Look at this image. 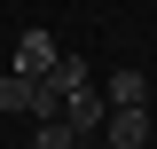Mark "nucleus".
<instances>
[{
    "label": "nucleus",
    "mask_w": 157,
    "mask_h": 149,
    "mask_svg": "<svg viewBox=\"0 0 157 149\" xmlns=\"http://www.w3.org/2000/svg\"><path fill=\"white\" fill-rule=\"evenodd\" d=\"M149 149H157V141H149Z\"/></svg>",
    "instance_id": "nucleus-7"
},
{
    "label": "nucleus",
    "mask_w": 157,
    "mask_h": 149,
    "mask_svg": "<svg viewBox=\"0 0 157 149\" xmlns=\"http://www.w3.org/2000/svg\"><path fill=\"white\" fill-rule=\"evenodd\" d=\"M149 102V78L141 71H110V110H141Z\"/></svg>",
    "instance_id": "nucleus-6"
},
{
    "label": "nucleus",
    "mask_w": 157,
    "mask_h": 149,
    "mask_svg": "<svg viewBox=\"0 0 157 149\" xmlns=\"http://www.w3.org/2000/svg\"><path fill=\"white\" fill-rule=\"evenodd\" d=\"M55 55H63V47H55L47 32H24V39H16V71H24V78H47Z\"/></svg>",
    "instance_id": "nucleus-2"
},
{
    "label": "nucleus",
    "mask_w": 157,
    "mask_h": 149,
    "mask_svg": "<svg viewBox=\"0 0 157 149\" xmlns=\"http://www.w3.org/2000/svg\"><path fill=\"white\" fill-rule=\"evenodd\" d=\"M32 149H78V126H71V118H32Z\"/></svg>",
    "instance_id": "nucleus-5"
},
{
    "label": "nucleus",
    "mask_w": 157,
    "mask_h": 149,
    "mask_svg": "<svg viewBox=\"0 0 157 149\" xmlns=\"http://www.w3.org/2000/svg\"><path fill=\"white\" fill-rule=\"evenodd\" d=\"M0 110H16V118H39V78L8 71V78H0Z\"/></svg>",
    "instance_id": "nucleus-3"
},
{
    "label": "nucleus",
    "mask_w": 157,
    "mask_h": 149,
    "mask_svg": "<svg viewBox=\"0 0 157 149\" xmlns=\"http://www.w3.org/2000/svg\"><path fill=\"white\" fill-rule=\"evenodd\" d=\"M63 118H71V126H78V133H94V126H102V118H110V102H102V94H94V86H78V94H71V102H63Z\"/></svg>",
    "instance_id": "nucleus-4"
},
{
    "label": "nucleus",
    "mask_w": 157,
    "mask_h": 149,
    "mask_svg": "<svg viewBox=\"0 0 157 149\" xmlns=\"http://www.w3.org/2000/svg\"><path fill=\"white\" fill-rule=\"evenodd\" d=\"M102 126H110V133H102V149H149V141H157L149 110H110Z\"/></svg>",
    "instance_id": "nucleus-1"
}]
</instances>
